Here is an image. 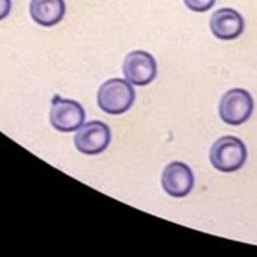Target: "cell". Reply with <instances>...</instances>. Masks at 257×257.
I'll return each instance as SVG.
<instances>
[{
  "label": "cell",
  "mask_w": 257,
  "mask_h": 257,
  "mask_svg": "<svg viewBox=\"0 0 257 257\" xmlns=\"http://www.w3.org/2000/svg\"><path fill=\"white\" fill-rule=\"evenodd\" d=\"M136 99V92L132 83L127 79L112 78L99 87L97 103L107 114L119 115L128 112Z\"/></svg>",
  "instance_id": "6da1fadb"
},
{
  "label": "cell",
  "mask_w": 257,
  "mask_h": 257,
  "mask_svg": "<svg viewBox=\"0 0 257 257\" xmlns=\"http://www.w3.org/2000/svg\"><path fill=\"white\" fill-rule=\"evenodd\" d=\"M247 160L245 143L233 136H223L213 143L210 152V161L217 171L225 173L241 170Z\"/></svg>",
  "instance_id": "7a4b0ae2"
},
{
  "label": "cell",
  "mask_w": 257,
  "mask_h": 257,
  "mask_svg": "<svg viewBox=\"0 0 257 257\" xmlns=\"http://www.w3.org/2000/svg\"><path fill=\"white\" fill-rule=\"evenodd\" d=\"M253 105V99L247 90L233 88L223 94L218 112L226 124L240 125L250 119Z\"/></svg>",
  "instance_id": "3957f363"
},
{
  "label": "cell",
  "mask_w": 257,
  "mask_h": 257,
  "mask_svg": "<svg viewBox=\"0 0 257 257\" xmlns=\"http://www.w3.org/2000/svg\"><path fill=\"white\" fill-rule=\"evenodd\" d=\"M49 119L54 130L70 133L78 131L84 124L85 112L82 104L77 100L64 99L59 95H54L52 99Z\"/></svg>",
  "instance_id": "277c9868"
},
{
  "label": "cell",
  "mask_w": 257,
  "mask_h": 257,
  "mask_svg": "<svg viewBox=\"0 0 257 257\" xmlns=\"http://www.w3.org/2000/svg\"><path fill=\"white\" fill-rule=\"evenodd\" d=\"M110 143V130L100 120H92L78 130L74 137V145L80 153L87 156L99 155L104 152Z\"/></svg>",
  "instance_id": "5b68a950"
},
{
  "label": "cell",
  "mask_w": 257,
  "mask_h": 257,
  "mask_svg": "<svg viewBox=\"0 0 257 257\" xmlns=\"http://www.w3.org/2000/svg\"><path fill=\"white\" fill-rule=\"evenodd\" d=\"M123 74L133 85L145 87L157 77V62L145 50H133L123 63Z\"/></svg>",
  "instance_id": "8992f818"
},
{
  "label": "cell",
  "mask_w": 257,
  "mask_h": 257,
  "mask_svg": "<svg viewBox=\"0 0 257 257\" xmlns=\"http://www.w3.org/2000/svg\"><path fill=\"white\" fill-rule=\"evenodd\" d=\"M162 187L168 196L175 198H182L190 195L195 185V177L186 163L175 162L170 163L163 170Z\"/></svg>",
  "instance_id": "52a82bcc"
},
{
  "label": "cell",
  "mask_w": 257,
  "mask_h": 257,
  "mask_svg": "<svg viewBox=\"0 0 257 257\" xmlns=\"http://www.w3.org/2000/svg\"><path fill=\"white\" fill-rule=\"evenodd\" d=\"M210 29L221 40L237 39L245 29L242 15L231 8H222L215 12L210 20Z\"/></svg>",
  "instance_id": "ba28073f"
},
{
  "label": "cell",
  "mask_w": 257,
  "mask_h": 257,
  "mask_svg": "<svg viewBox=\"0 0 257 257\" xmlns=\"http://www.w3.org/2000/svg\"><path fill=\"white\" fill-rule=\"evenodd\" d=\"M29 13L40 27H54L64 18L65 3L64 0H32Z\"/></svg>",
  "instance_id": "9c48e42d"
},
{
  "label": "cell",
  "mask_w": 257,
  "mask_h": 257,
  "mask_svg": "<svg viewBox=\"0 0 257 257\" xmlns=\"http://www.w3.org/2000/svg\"><path fill=\"white\" fill-rule=\"evenodd\" d=\"M186 7L196 13H205L215 5L216 0H183Z\"/></svg>",
  "instance_id": "30bf717a"
},
{
  "label": "cell",
  "mask_w": 257,
  "mask_h": 257,
  "mask_svg": "<svg viewBox=\"0 0 257 257\" xmlns=\"http://www.w3.org/2000/svg\"><path fill=\"white\" fill-rule=\"evenodd\" d=\"M12 10V0H0V20L5 19Z\"/></svg>",
  "instance_id": "8fae6325"
}]
</instances>
